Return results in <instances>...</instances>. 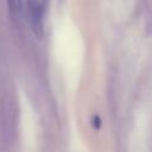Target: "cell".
Instances as JSON below:
<instances>
[{
  "label": "cell",
  "mask_w": 152,
  "mask_h": 152,
  "mask_svg": "<svg viewBox=\"0 0 152 152\" xmlns=\"http://www.w3.org/2000/svg\"><path fill=\"white\" fill-rule=\"evenodd\" d=\"M28 20L33 33L40 38L44 33L43 28V18L46 8V0H26Z\"/></svg>",
  "instance_id": "1"
},
{
  "label": "cell",
  "mask_w": 152,
  "mask_h": 152,
  "mask_svg": "<svg viewBox=\"0 0 152 152\" xmlns=\"http://www.w3.org/2000/svg\"><path fill=\"white\" fill-rule=\"evenodd\" d=\"M7 6L13 17H17L21 12V0H7Z\"/></svg>",
  "instance_id": "2"
}]
</instances>
